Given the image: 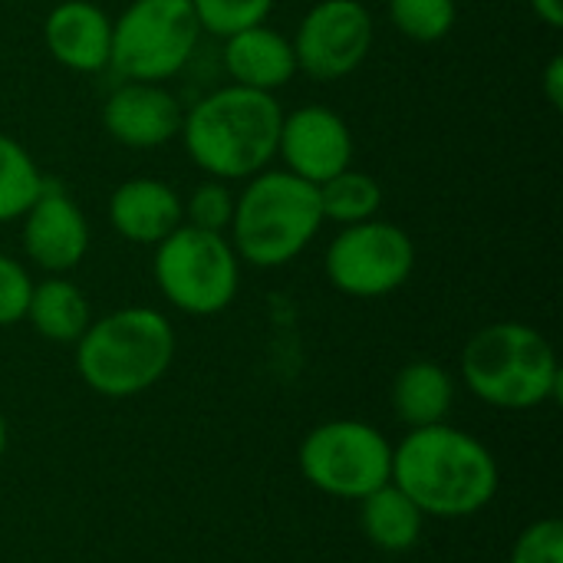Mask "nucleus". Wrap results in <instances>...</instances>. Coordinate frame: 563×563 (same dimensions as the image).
<instances>
[{"label": "nucleus", "mask_w": 563, "mask_h": 563, "mask_svg": "<svg viewBox=\"0 0 563 563\" xmlns=\"http://www.w3.org/2000/svg\"><path fill=\"white\" fill-rule=\"evenodd\" d=\"M393 485L429 518H472L498 495V462L455 426L409 429L393 449Z\"/></svg>", "instance_id": "obj_1"}, {"label": "nucleus", "mask_w": 563, "mask_h": 563, "mask_svg": "<svg viewBox=\"0 0 563 563\" xmlns=\"http://www.w3.org/2000/svg\"><path fill=\"white\" fill-rule=\"evenodd\" d=\"M284 109L274 92L221 86L185 109L181 145L195 168L218 181H247L277 158Z\"/></svg>", "instance_id": "obj_2"}, {"label": "nucleus", "mask_w": 563, "mask_h": 563, "mask_svg": "<svg viewBox=\"0 0 563 563\" xmlns=\"http://www.w3.org/2000/svg\"><path fill=\"white\" fill-rule=\"evenodd\" d=\"M323 228L317 185L287 168H264L251 175L234 195L228 241L241 264L257 271L284 267L300 257Z\"/></svg>", "instance_id": "obj_3"}, {"label": "nucleus", "mask_w": 563, "mask_h": 563, "mask_svg": "<svg viewBox=\"0 0 563 563\" xmlns=\"http://www.w3.org/2000/svg\"><path fill=\"white\" fill-rule=\"evenodd\" d=\"M175 360V330L165 313L152 307H122L86 327L76 340L79 379L106 396L129 399L168 373Z\"/></svg>", "instance_id": "obj_4"}, {"label": "nucleus", "mask_w": 563, "mask_h": 563, "mask_svg": "<svg viewBox=\"0 0 563 563\" xmlns=\"http://www.w3.org/2000/svg\"><path fill=\"white\" fill-rule=\"evenodd\" d=\"M465 386L495 409H538L561 393V366L544 333L528 323H492L462 350Z\"/></svg>", "instance_id": "obj_5"}, {"label": "nucleus", "mask_w": 563, "mask_h": 563, "mask_svg": "<svg viewBox=\"0 0 563 563\" xmlns=\"http://www.w3.org/2000/svg\"><path fill=\"white\" fill-rule=\"evenodd\" d=\"M152 277L158 294L188 317H214L228 310L241 287V261L228 234L178 224L155 244Z\"/></svg>", "instance_id": "obj_6"}, {"label": "nucleus", "mask_w": 563, "mask_h": 563, "mask_svg": "<svg viewBox=\"0 0 563 563\" xmlns=\"http://www.w3.org/2000/svg\"><path fill=\"white\" fill-rule=\"evenodd\" d=\"M201 40L191 0H129L112 20L109 69L129 82H168Z\"/></svg>", "instance_id": "obj_7"}, {"label": "nucleus", "mask_w": 563, "mask_h": 563, "mask_svg": "<svg viewBox=\"0 0 563 563\" xmlns=\"http://www.w3.org/2000/svg\"><path fill=\"white\" fill-rule=\"evenodd\" d=\"M300 472L330 498L363 501L393 482V445L366 422H323L300 445Z\"/></svg>", "instance_id": "obj_8"}, {"label": "nucleus", "mask_w": 563, "mask_h": 563, "mask_svg": "<svg viewBox=\"0 0 563 563\" xmlns=\"http://www.w3.org/2000/svg\"><path fill=\"white\" fill-rule=\"evenodd\" d=\"M416 271L412 238L383 218L346 224L327 247V277L330 284L356 300L389 297Z\"/></svg>", "instance_id": "obj_9"}, {"label": "nucleus", "mask_w": 563, "mask_h": 563, "mask_svg": "<svg viewBox=\"0 0 563 563\" xmlns=\"http://www.w3.org/2000/svg\"><path fill=\"white\" fill-rule=\"evenodd\" d=\"M373 40V13L360 0H317L290 40L297 73L313 82H340L366 63Z\"/></svg>", "instance_id": "obj_10"}, {"label": "nucleus", "mask_w": 563, "mask_h": 563, "mask_svg": "<svg viewBox=\"0 0 563 563\" xmlns=\"http://www.w3.org/2000/svg\"><path fill=\"white\" fill-rule=\"evenodd\" d=\"M277 155L284 168L310 185H323L353 162V132L346 119L320 102L300 106L284 115Z\"/></svg>", "instance_id": "obj_11"}, {"label": "nucleus", "mask_w": 563, "mask_h": 563, "mask_svg": "<svg viewBox=\"0 0 563 563\" xmlns=\"http://www.w3.org/2000/svg\"><path fill=\"white\" fill-rule=\"evenodd\" d=\"M23 221V251L46 274H69L89 254V221L56 181H46Z\"/></svg>", "instance_id": "obj_12"}, {"label": "nucleus", "mask_w": 563, "mask_h": 563, "mask_svg": "<svg viewBox=\"0 0 563 563\" xmlns=\"http://www.w3.org/2000/svg\"><path fill=\"white\" fill-rule=\"evenodd\" d=\"M185 109L165 89V82H129L115 86L102 106L106 132L125 148H162L181 132Z\"/></svg>", "instance_id": "obj_13"}, {"label": "nucleus", "mask_w": 563, "mask_h": 563, "mask_svg": "<svg viewBox=\"0 0 563 563\" xmlns=\"http://www.w3.org/2000/svg\"><path fill=\"white\" fill-rule=\"evenodd\" d=\"M43 43L59 66L73 73H99L109 66L112 20L89 0H63L46 13Z\"/></svg>", "instance_id": "obj_14"}, {"label": "nucleus", "mask_w": 563, "mask_h": 563, "mask_svg": "<svg viewBox=\"0 0 563 563\" xmlns=\"http://www.w3.org/2000/svg\"><path fill=\"white\" fill-rule=\"evenodd\" d=\"M109 224L129 244L155 247L178 224H185L181 195L168 181L152 175L125 178L109 198Z\"/></svg>", "instance_id": "obj_15"}, {"label": "nucleus", "mask_w": 563, "mask_h": 563, "mask_svg": "<svg viewBox=\"0 0 563 563\" xmlns=\"http://www.w3.org/2000/svg\"><path fill=\"white\" fill-rule=\"evenodd\" d=\"M224 69L234 86L277 92L297 76L294 43L280 30L257 23L224 40Z\"/></svg>", "instance_id": "obj_16"}, {"label": "nucleus", "mask_w": 563, "mask_h": 563, "mask_svg": "<svg viewBox=\"0 0 563 563\" xmlns=\"http://www.w3.org/2000/svg\"><path fill=\"white\" fill-rule=\"evenodd\" d=\"M455 402V379L445 366L432 360H416L402 366L393 379V412L409 429H426L445 422Z\"/></svg>", "instance_id": "obj_17"}, {"label": "nucleus", "mask_w": 563, "mask_h": 563, "mask_svg": "<svg viewBox=\"0 0 563 563\" xmlns=\"http://www.w3.org/2000/svg\"><path fill=\"white\" fill-rule=\"evenodd\" d=\"M89 317L92 313H89L86 294L63 274H53L33 284L23 320H30V327L49 343H76L92 323Z\"/></svg>", "instance_id": "obj_18"}, {"label": "nucleus", "mask_w": 563, "mask_h": 563, "mask_svg": "<svg viewBox=\"0 0 563 563\" xmlns=\"http://www.w3.org/2000/svg\"><path fill=\"white\" fill-rule=\"evenodd\" d=\"M360 505H363L360 508L363 534L373 548H379L386 554H402V551H412L419 544L426 515L393 482L376 488L373 495H366Z\"/></svg>", "instance_id": "obj_19"}, {"label": "nucleus", "mask_w": 563, "mask_h": 563, "mask_svg": "<svg viewBox=\"0 0 563 563\" xmlns=\"http://www.w3.org/2000/svg\"><path fill=\"white\" fill-rule=\"evenodd\" d=\"M317 191H320L323 221L346 228V224H363V221L379 218L383 185L369 172L343 168L333 178H327L323 185H317Z\"/></svg>", "instance_id": "obj_20"}, {"label": "nucleus", "mask_w": 563, "mask_h": 563, "mask_svg": "<svg viewBox=\"0 0 563 563\" xmlns=\"http://www.w3.org/2000/svg\"><path fill=\"white\" fill-rule=\"evenodd\" d=\"M46 178L36 158L7 132H0V224L20 221L40 198Z\"/></svg>", "instance_id": "obj_21"}, {"label": "nucleus", "mask_w": 563, "mask_h": 563, "mask_svg": "<svg viewBox=\"0 0 563 563\" xmlns=\"http://www.w3.org/2000/svg\"><path fill=\"white\" fill-rule=\"evenodd\" d=\"M459 0H389V23L416 40V43H439L455 30Z\"/></svg>", "instance_id": "obj_22"}, {"label": "nucleus", "mask_w": 563, "mask_h": 563, "mask_svg": "<svg viewBox=\"0 0 563 563\" xmlns=\"http://www.w3.org/2000/svg\"><path fill=\"white\" fill-rule=\"evenodd\" d=\"M274 3L277 0H191V10L198 16L201 33L228 40L241 30L267 23Z\"/></svg>", "instance_id": "obj_23"}, {"label": "nucleus", "mask_w": 563, "mask_h": 563, "mask_svg": "<svg viewBox=\"0 0 563 563\" xmlns=\"http://www.w3.org/2000/svg\"><path fill=\"white\" fill-rule=\"evenodd\" d=\"M181 214L185 224L201 228V231H214L224 234L234 214V195L228 188V181L218 178H205L198 188H191V195L181 201Z\"/></svg>", "instance_id": "obj_24"}, {"label": "nucleus", "mask_w": 563, "mask_h": 563, "mask_svg": "<svg viewBox=\"0 0 563 563\" xmlns=\"http://www.w3.org/2000/svg\"><path fill=\"white\" fill-rule=\"evenodd\" d=\"M511 563H563V525L558 518H541L521 531L515 541Z\"/></svg>", "instance_id": "obj_25"}, {"label": "nucleus", "mask_w": 563, "mask_h": 563, "mask_svg": "<svg viewBox=\"0 0 563 563\" xmlns=\"http://www.w3.org/2000/svg\"><path fill=\"white\" fill-rule=\"evenodd\" d=\"M33 294V277L20 261L0 251V327L20 323L26 317V303Z\"/></svg>", "instance_id": "obj_26"}, {"label": "nucleus", "mask_w": 563, "mask_h": 563, "mask_svg": "<svg viewBox=\"0 0 563 563\" xmlns=\"http://www.w3.org/2000/svg\"><path fill=\"white\" fill-rule=\"evenodd\" d=\"M544 99L551 109H563V56H551L544 69Z\"/></svg>", "instance_id": "obj_27"}, {"label": "nucleus", "mask_w": 563, "mask_h": 563, "mask_svg": "<svg viewBox=\"0 0 563 563\" xmlns=\"http://www.w3.org/2000/svg\"><path fill=\"white\" fill-rule=\"evenodd\" d=\"M531 10L551 30H558L563 23V0H531Z\"/></svg>", "instance_id": "obj_28"}, {"label": "nucleus", "mask_w": 563, "mask_h": 563, "mask_svg": "<svg viewBox=\"0 0 563 563\" xmlns=\"http://www.w3.org/2000/svg\"><path fill=\"white\" fill-rule=\"evenodd\" d=\"M3 452H7V422L0 416V459H3Z\"/></svg>", "instance_id": "obj_29"}]
</instances>
